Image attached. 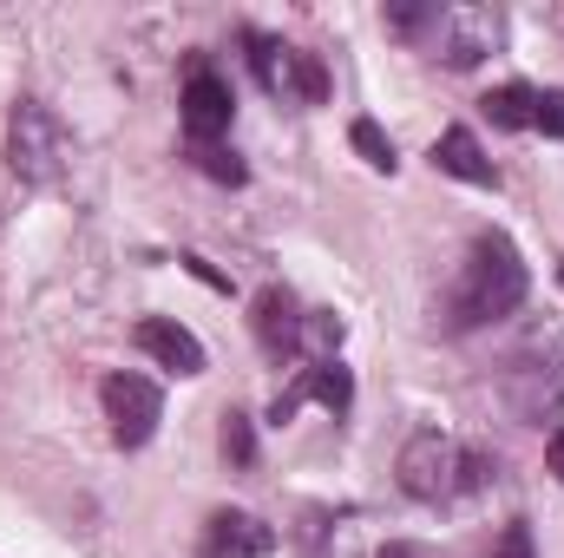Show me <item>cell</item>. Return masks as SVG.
<instances>
[{
    "instance_id": "cell-1",
    "label": "cell",
    "mask_w": 564,
    "mask_h": 558,
    "mask_svg": "<svg viewBox=\"0 0 564 558\" xmlns=\"http://www.w3.org/2000/svg\"><path fill=\"white\" fill-rule=\"evenodd\" d=\"M525 264H519V250L506 244V237H479L473 250H466V270L453 282V302H446V322L453 329H486V322H499V315H512L519 302H525Z\"/></svg>"
},
{
    "instance_id": "cell-2",
    "label": "cell",
    "mask_w": 564,
    "mask_h": 558,
    "mask_svg": "<svg viewBox=\"0 0 564 558\" xmlns=\"http://www.w3.org/2000/svg\"><path fill=\"white\" fill-rule=\"evenodd\" d=\"M486 473H492V460L473 453V447H459V440L440 433V427H421V433L401 447V493H408V500H426V506L486 486Z\"/></svg>"
},
{
    "instance_id": "cell-3",
    "label": "cell",
    "mask_w": 564,
    "mask_h": 558,
    "mask_svg": "<svg viewBox=\"0 0 564 558\" xmlns=\"http://www.w3.org/2000/svg\"><path fill=\"white\" fill-rule=\"evenodd\" d=\"M66 126L40 106V99H20L13 119H7V164L26 178V184H53L66 171Z\"/></svg>"
},
{
    "instance_id": "cell-4",
    "label": "cell",
    "mask_w": 564,
    "mask_h": 558,
    "mask_svg": "<svg viewBox=\"0 0 564 558\" xmlns=\"http://www.w3.org/2000/svg\"><path fill=\"white\" fill-rule=\"evenodd\" d=\"M99 401H106V420H112V440H119V447H144V440L158 433V420H164L158 382H151V375H132V368L106 375Z\"/></svg>"
},
{
    "instance_id": "cell-5",
    "label": "cell",
    "mask_w": 564,
    "mask_h": 558,
    "mask_svg": "<svg viewBox=\"0 0 564 558\" xmlns=\"http://www.w3.org/2000/svg\"><path fill=\"white\" fill-rule=\"evenodd\" d=\"M250 66H257V79L270 86V93H295V99H308V106H322L328 99V73H322V60L315 53H302V46H282L270 33H250Z\"/></svg>"
},
{
    "instance_id": "cell-6",
    "label": "cell",
    "mask_w": 564,
    "mask_h": 558,
    "mask_svg": "<svg viewBox=\"0 0 564 558\" xmlns=\"http://www.w3.org/2000/svg\"><path fill=\"white\" fill-rule=\"evenodd\" d=\"M426 26H433V46H440L446 66H473L499 46V20L486 7H433Z\"/></svg>"
},
{
    "instance_id": "cell-7",
    "label": "cell",
    "mask_w": 564,
    "mask_h": 558,
    "mask_svg": "<svg viewBox=\"0 0 564 558\" xmlns=\"http://www.w3.org/2000/svg\"><path fill=\"white\" fill-rule=\"evenodd\" d=\"M302 401H322L328 415H348V401H355V375L341 368V362H308L302 375H295V388H282L270 420H289Z\"/></svg>"
},
{
    "instance_id": "cell-8",
    "label": "cell",
    "mask_w": 564,
    "mask_h": 558,
    "mask_svg": "<svg viewBox=\"0 0 564 558\" xmlns=\"http://www.w3.org/2000/svg\"><path fill=\"white\" fill-rule=\"evenodd\" d=\"M230 112H237V99H230V86L217 73H191L184 79V132L197 144L224 139L230 132Z\"/></svg>"
},
{
    "instance_id": "cell-9",
    "label": "cell",
    "mask_w": 564,
    "mask_h": 558,
    "mask_svg": "<svg viewBox=\"0 0 564 558\" xmlns=\"http://www.w3.org/2000/svg\"><path fill=\"white\" fill-rule=\"evenodd\" d=\"M139 348L158 362V368H171V375H204V342H197L184 322H171V315H144Z\"/></svg>"
},
{
    "instance_id": "cell-10",
    "label": "cell",
    "mask_w": 564,
    "mask_h": 558,
    "mask_svg": "<svg viewBox=\"0 0 564 558\" xmlns=\"http://www.w3.org/2000/svg\"><path fill=\"white\" fill-rule=\"evenodd\" d=\"M257 342H263L276 362L302 348V315H295V296H289V289H263V296H257Z\"/></svg>"
},
{
    "instance_id": "cell-11",
    "label": "cell",
    "mask_w": 564,
    "mask_h": 558,
    "mask_svg": "<svg viewBox=\"0 0 564 558\" xmlns=\"http://www.w3.org/2000/svg\"><path fill=\"white\" fill-rule=\"evenodd\" d=\"M270 546H276L270 526H257L250 513H217L210 533H204V558H257V552H270Z\"/></svg>"
},
{
    "instance_id": "cell-12",
    "label": "cell",
    "mask_w": 564,
    "mask_h": 558,
    "mask_svg": "<svg viewBox=\"0 0 564 558\" xmlns=\"http://www.w3.org/2000/svg\"><path fill=\"white\" fill-rule=\"evenodd\" d=\"M433 164H440L446 178H466V184H499V171H492V158L479 151V139H473L466 126H453L446 139L433 144Z\"/></svg>"
},
{
    "instance_id": "cell-13",
    "label": "cell",
    "mask_w": 564,
    "mask_h": 558,
    "mask_svg": "<svg viewBox=\"0 0 564 558\" xmlns=\"http://www.w3.org/2000/svg\"><path fill=\"white\" fill-rule=\"evenodd\" d=\"M532 106H539L532 86H499V93H486V112H492V126H506V132L532 126Z\"/></svg>"
},
{
    "instance_id": "cell-14",
    "label": "cell",
    "mask_w": 564,
    "mask_h": 558,
    "mask_svg": "<svg viewBox=\"0 0 564 558\" xmlns=\"http://www.w3.org/2000/svg\"><path fill=\"white\" fill-rule=\"evenodd\" d=\"M348 139H355V151H361L375 171H394V164H401V158H394V139H388L375 119H355V126H348Z\"/></svg>"
},
{
    "instance_id": "cell-15",
    "label": "cell",
    "mask_w": 564,
    "mask_h": 558,
    "mask_svg": "<svg viewBox=\"0 0 564 558\" xmlns=\"http://www.w3.org/2000/svg\"><path fill=\"white\" fill-rule=\"evenodd\" d=\"M197 164H204L217 184H243V158H237V151H224V144H197Z\"/></svg>"
},
{
    "instance_id": "cell-16",
    "label": "cell",
    "mask_w": 564,
    "mask_h": 558,
    "mask_svg": "<svg viewBox=\"0 0 564 558\" xmlns=\"http://www.w3.org/2000/svg\"><path fill=\"white\" fill-rule=\"evenodd\" d=\"M224 453H230L237 466H250V460H257V433H250V420H243V415H224Z\"/></svg>"
},
{
    "instance_id": "cell-17",
    "label": "cell",
    "mask_w": 564,
    "mask_h": 558,
    "mask_svg": "<svg viewBox=\"0 0 564 558\" xmlns=\"http://www.w3.org/2000/svg\"><path fill=\"white\" fill-rule=\"evenodd\" d=\"M302 342H308V348H335V342H341V315L308 309V315H302Z\"/></svg>"
},
{
    "instance_id": "cell-18",
    "label": "cell",
    "mask_w": 564,
    "mask_h": 558,
    "mask_svg": "<svg viewBox=\"0 0 564 558\" xmlns=\"http://www.w3.org/2000/svg\"><path fill=\"white\" fill-rule=\"evenodd\" d=\"M532 126H539L545 139H564V93H539V106H532Z\"/></svg>"
},
{
    "instance_id": "cell-19",
    "label": "cell",
    "mask_w": 564,
    "mask_h": 558,
    "mask_svg": "<svg viewBox=\"0 0 564 558\" xmlns=\"http://www.w3.org/2000/svg\"><path fill=\"white\" fill-rule=\"evenodd\" d=\"M492 558H532V526H506L499 546H492Z\"/></svg>"
},
{
    "instance_id": "cell-20",
    "label": "cell",
    "mask_w": 564,
    "mask_h": 558,
    "mask_svg": "<svg viewBox=\"0 0 564 558\" xmlns=\"http://www.w3.org/2000/svg\"><path fill=\"white\" fill-rule=\"evenodd\" d=\"M545 466H552V473H558V480H564V427H558V433H552V447H545Z\"/></svg>"
},
{
    "instance_id": "cell-21",
    "label": "cell",
    "mask_w": 564,
    "mask_h": 558,
    "mask_svg": "<svg viewBox=\"0 0 564 558\" xmlns=\"http://www.w3.org/2000/svg\"><path fill=\"white\" fill-rule=\"evenodd\" d=\"M381 558H440V552H433V546H388Z\"/></svg>"
}]
</instances>
